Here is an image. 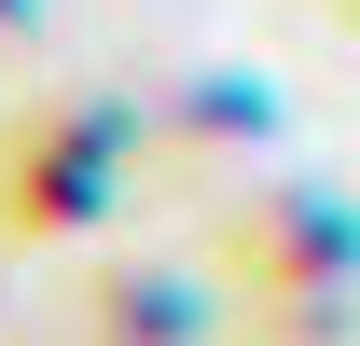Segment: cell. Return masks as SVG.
Wrapping results in <instances>:
<instances>
[{
    "mask_svg": "<svg viewBox=\"0 0 360 346\" xmlns=\"http://www.w3.org/2000/svg\"><path fill=\"white\" fill-rule=\"evenodd\" d=\"M111 180H125V153H97V125H42V139H14L0 208H14V222H42V236H70V222L111 208Z\"/></svg>",
    "mask_w": 360,
    "mask_h": 346,
    "instance_id": "cell-1",
    "label": "cell"
}]
</instances>
